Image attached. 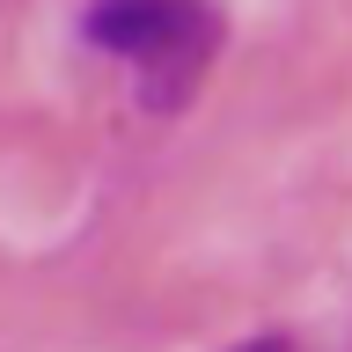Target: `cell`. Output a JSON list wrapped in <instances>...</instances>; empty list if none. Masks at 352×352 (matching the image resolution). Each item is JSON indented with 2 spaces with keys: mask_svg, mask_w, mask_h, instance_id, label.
Returning a JSON list of instances; mask_svg holds the SVG:
<instances>
[{
  "mask_svg": "<svg viewBox=\"0 0 352 352\" xmlns=\"http://www.w3.org/2000/svg\"><path fill=\"white\" fill-rule=\"evenodd\" d=\"M235 352H301V345H294V338H279V330H264V338H242Z\"/></svg>",
  "mask_w": 352,
  "mask_h": 352,
  "instance_id": "2",
  "label": "cell"
},
{
  "mask_svg": "<svg viewBox=\"0 0 352 352\" xmlns=\"http://www.w3.org/2000/svg\"><path fill=\"white\" fill-rule=\"evenodd\" d=\"M220 37L228 22L213 0H88L81 15V44L125 66L154 118H176L198 96L220 59Z\"/></svg>",
  "mask_w": 352,
  "mask_h": 352,
  "instance_id": "1",
  "label": "cell"
}]
</instances>
